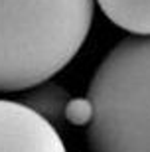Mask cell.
Masks as SVG:
<instances>
[{
	"instance_id": "2",
	"label": "cell",
	"mask_w": 150,
	"mask_h": 152,
	"mask_svg": "<svg viewBox=\"0 0 150 152\" xmlns=\"http://www.w3.org/2000/svg\"><path fill=\"white\" fill-rule=\"evenodd\" d=\"M87 101L91 152H150V36L124 38L107 53Z\"/></svg>"
},
{
	"instance_id": "6",
	"label": "cell",
	"mask_w": 150,
	"mask_h": 152,
	"mask_svg": "<svg viewBox=\"0 0 150 152\" xmlns=\"http://www.w3.org/2000/svg\"><path fill=\"white\" fill-rule=\"evenodd\" d=\"M65 118H69L71 123L75 124H89L91 121V105L87 99H77L67 105V111H65Z\"/></svg>"
},
{
	"instance_id": "3",
	"label": "cell",
	"mask_w": 150,
	"mask_h": 152,
	"mask_svg": "<svg viewBox=\"0 0 150 152\" xmlns=\"http://www.w3.org/2000/svg\"><path fill=\"white\" fill-rule=\"evenodd\" d=\"M0 152H67L59 132L24 103L0 99Z\"/></svg>"
},
{
	"instance_id": "4",
	"label": "cell",
	"mask_w": 150,
	"mask_h": 152,
	"mask_svg": "<svg viewBox=\"0 0 150 152\" xmlns=\"http://www.w3.org/2000/svg\"><path fill=\"white\" fill-rule=\"evenodd\" d=\"M115 26L134 36H150V0H97Z\"/></svg>"
},
{
	"instance_id": "1",
	"label": "cell",
	"mask_w": 150,
	"mask_h": 152,
	"mask_svg": "<svg viewBox=\"0 0 150 152\" xmlns=\"http://www.w3.org/2000/svg\"><path fill=\"white\" fill-rule=\"evenodd\" d=\"M95 0H0V93L50 81L79 53Z\"/></svg>"
},
{
	"instance_id": "5",
	"label": "cell",
	"mask_w": 150,
	"mask_h": 152,
	"mask_svg": "<svg viewBox=\"0 0 150 152\" xmlns=\"http://www.w3.org/2000/svg\"><path fill=\"white\" fill-rule=\"evenodd\" d=\"M69 103H71V97H69L67 89L57 83H51V81H45L42 85L28 89V93L24 97V105L32 109L34 113H38L42 118H45L50 124L61 123L65 118V111Z\"/></svg>"
}]
</instances>
